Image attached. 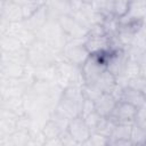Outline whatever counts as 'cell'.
Here are the masks:
<instances>
[{"instance_id":"obj_1","label":"cell","mask_w":146,"mask_h":146,"mask_svg":"<svg viewBox=\"0 0 146 146\" xmlns=\"http://www.w3.org/2000/svg\"><path fill=\"white\" fill-rule=\"evenodd\" d=\"M83 100L84 96L82 92V86H68L63 89L62 96L59 97L54 112L67 120H71L81 115Z\"/></svg>"},{"instance_id":"obj_2","label":"cell","mask_w":146,"mask_h":146,"mask_svg":"<svg viewBox=\"0 0 146 146\" xmlns=\"http://www.w3.org/2000/svg\"><path fill=\"white\" fill-rule=\"evenodd\" d=\"M27 50V65L31 67H41L56 64L62 58V51L54 49L47 43L35 40L31 46L26 48Z\"/></svg>"},{"instance_id":"obj_3","label":"cell","mask_w":146,"mask_h":146,"mask_svg":"<svg viewBox=\"0 0 146 146\" xmlns=\"http://www.w3.org/2000/svg\"><path fill=\"white\" fill-rule=\"evenodd\" d=\"M38 40L47 43L56 50L62 51L65 43L68 41V38L62 30L58 21L48 19L46 24L35 33Z\"/></svg>"},{"instance_id":"obj_4","label":"cell","mask_w":146,"mask_h":146,"mask_svg":"<svg viewBox=\"0 0 146 146\" xmlns=\"http://www.w3.org/2000/svg\"><path fill=\"white\" fill-rule=\"evenodd\" d=\"M55 82L63 89L68 86H83L80 66L73 65L64 59L55 64Z\"/></svg>"},{"instance_id":"obj_5","label":"cell","mask_w":146,"mask_h":146,"mask_svg":"<svg viewBox=\"0 0 146 146\" xmlns=\"http://www.w3.org/2000/svg\"><path fill=\"white\" fill-rule=\"evenodd\" d=\"M110 50L100 52V54H92L86 59V62L80 66L83 84H91L94 83L97 78L106 70V59L108 56Z\"/></svg>"},{"instance_id":"obj_6","label":"cell","mask_w":146,"mask_h":146,"mask_svg":"<svg viewBox=\"0 0 146 146\" xmlns=\"http://www.w3.org/2000/svg\"><path fill=\"white\" fill-rule=\"evenodd\" d=\"M33 78L30 72L19 79H6L0 78V94L1 98H11V97H23L24 94L30 88Z\"/></svg>"},{"instance_id":"obj_7","label":"cell","mask_w":146,"mask_h":146,"mask_svg":"<svg viewBox=\"0 0 146 146\" xmlns=\"http://www.w3.org/2000/svg\"><path fill=\"white\" fill-rule=\"evenodd\" d=\"M89 52L84 46V38L68 40L62 49V58L73 65L81 66L89 57Z\"/></svg>"},{"instance_id":"obj_8","label":"cell","mask_w":146,"mask_h":146,"mask_svg":"<svg viewBox=\"0 0 146 146\" xmlns=\"http://www.w3.org/2000/svg\"><path fill=\"white\" fill-rule=\"evenodd\" d=\"M136 112H137V107H135L133 105L122 102V100H117L111 114L108 115V117L114 123L132 124Z\"/></svg>"},{"instance_id":"obj_9","label":"cell","mask_w":146,"mask_h":146,"mask_svg":"<svg viewBox=\"0 0 146 146\" xmlns=\"http://www.w3.org/2000/svg\"><path fill=\"white\" fill-rule=\"evenodd\" d=\"M66 131L76 141L78 145H83L88 140V138H89V136L91 133L89 127L87 125L84 119L81 115L68 120V123H67V127H66Z\"/></svg>"},{"instance_id":"obj_10","label":"cell","mask_w":146,"mask_h":146,"mask_svg":"<svg viewBox=\"0 0 146 146\" xmlns=\"http://www.w3.org/2000/svg\"><path fill=\"white\" fill-rule=\"evenodd\" d=\"M57 21H58L62 30L64 31V33L68 38V40H71V39H82V38L87 36L88 30L86 27H83L71 14L59 17Z\"/></svg>"},{"instance_id":"obj_11","label":"cell","mask_w":146,"mask_h":146,"mask_svg":"<svg viewBox=\"0 0 146 146\" xmlns=\"http://www.w3.org/2000/svg\"><path fill=\"white\" fill-rule=\"evenodd\" d=\"M146 17V0H129L128 10L124 16L117 18L120 24L130 22H144Z\"/></svg>"},{"instance_id":"obj_12","label":"cell","mask_w":146,"mask_h":146,"mask_svg":"<svg viewBox=\"0 0 146 146\" xmlns=\"http://www.w3.org/2000/svg\"><path fill=\"white\" fill-rule=\"evenodd\" d=\"M128 56L124 49H115V50L111 49L106 59V70L116 78L122 74Z\"/></svg>"},{"instance_id":"obj_13","label":"cell","mask_w":146,"mask_h":146,"mask_svg":"<svg viewBox=\"0 0 146 146\" xmlns=\"http://www.w3.org/2000/svg\"><path fill=\"white\" fill-rule=\"evenodd\" d=\"M43 5L47 10L48 19L57 21L59 17L72 13L70 0H44Z\"/></svg>"},{"instance_id":"obj_14","label":"cell","mask_w":146,"mask_h":146,"mask_svg":"<svg viewBox=\"0 0 146 146\" xmlns=\"http://www.w3.org/2000/svg\"><path fill=\"white\" fill-rule=\"evenodd\" d=\"M29 73V65H21L5 58L0 60V78L19 79Z\"/></svg>"},{"instance_id":"obj_15","label":"cell","mask_w":146,"mask_h":146,"mask_svg":"<svg viewBox=\"0 0 146 146\" xmlns=\"http://www.w3.org/2000/svg\"><path fill=\"white\" fill-rule=\"evenodd\" d=\"M84 46L90 55L111 50V38L108 35H87Z\"/></svg>"},{"instance_id":"obj_16","label":"cell","mask_w":146,"mask_h":146,"mask_svg":"<svg viewBox=\"0 0 146 146\" xmlns=\"http://www.w3.org/2000/svg\"><path fill=\"white\" fill-rule=\"evenodd\" d=\"M7 33L14 35L15 38H17L21 43L23 44V47L27 48L29 46H31L35 40H36V36H35V33L27 30L22 21L21 22H17V23H10L9 24V27H8V31Z\"/></svg>"},{"instance_id":"obj_17","label":"cell","mask_w":146,"mask_h":146,"mask_svg":"<svg viewBox=\"0 0 146 146\" xmlns=\"http://www.w3.org/2000/svg\"><path fill=\"white\" fill-rule=\"evenodd\" d=\"M0 15L8 23H17L23 21L21 6L14 0H5L0 6Z\"/></svg>"},{"instance_id":"obj_18","label":"cell","mask_w":146,"mask_h":146,"mask_svg":"<svg viewBox=\"0 0 146 146\" xmlns=\"http://www.w3.org/2000/svg\"><path fill=\"white\" fill-rule=\"evenodd\" d=\"M119 100L129 103V104H131L138 108V107L146 105V94L138 91L133 88H130L128 86H124L120 89Z\"/></svg>"},{"instance_id":"obj_19","label":"cell","mask_w":146,"mask_h":146,"mask_svg":"<svg viewBox=\"0 0 146 146\" xmlns=\"http://www.w3.org/2000/svg\"><path fill=\"white\" fill-rule=\"evenodd\" d=\"M47 21H48L47 10H46V8H44V5H42V6L39 7L31 16H29V17L25 18V19H23L22 23H23V25H24L27 30H30V31L36 33V32L46 24Z\"/></svg>"},{"instance_id":"obj_20","label":"cell","mask_w":146,"mask_h":146,"mask_svg":"<svg viewBox=\"0 0 146 146\" xmlns=\"http://www.w3.org/2000/svg\"><path fill=\"white\" fill-rule=\"evenodd\" d=\"M117 99L108 92H103L96 100H94L95 104V111L100 116H108L114 108Z\"/></svg>"},{"instance_id":"obj_21","label":"cell","mask_w":146,"mask_h":146,"mask_svg":"<svg viewBox=\"0 0 146 146\" xmlns=\"http://www.w3.org/2000/svg\"><path fill=\"white\" fill-rule=\"evenodd\" d=\"M94 84L102 91V92H108L112 94L114 91V89L116 88V78L108 72L107 70H105L98 78L97 80L94 82Z\"/></svg>"},{"instance_id":"obj_22","label":"cell","mask_w":146,"mask_h":146,"mask_svg":"<svg viewBox=\"0 0 146 146\" xmlns=\"http://www.w3.org/2000/svg\"><path fill=\"white\" fill-rule=\"evenodd\" d=\"M30 139V131L24 129H16L13 133L7 136L2 141L1 145H9V146H27Z\"/></svg>"},{"instance_id":"obj_23","label":"cell","mask_w":146,"mask_h":146,"mask_svg":"<svg viewBox=\"0 0 146 146\" xmlns=\"http://www.w3.org/2000/svg\"><path fill=\"white\" fill-rule=\"evenodd\" d=\"M145 66H141L137 60L135 59H131V58H128L127 62H125V65L123 67V71H122V76L128 80L130 79H133L136 76H139V75H145Z\"/></svg>"},{"instance_id":"obj_24","label":"cell","mask_w":146,"mask_h":146,"mask_svg":"<svg viewBox=\"0 0 146 146\" xmlns=\"http://www.w3.org/2000/svg\"><path fill=\"white\" fill-rule=\"evenodd\" d=\"M29 72L33 78V80L55 81V64L49 66H41V67L29 66Z\"/></svg>"},{"instance_id":"obj_25","label":"cell","mask_w":146,"mask_h":146,"mask_svg":"<svg viewBox=\"0 0 146 146\" xmlns=\"http://www.w3.org/2000/svg\"><path fill=\"white\" fill-rule=\"evenodd\" d=\"M0 107L6 108L16 113L17 115L25 114L24 111V100L23 97H11V98H1L0 99Z\"/></svg>"},{"instance_id":"obj_26","label":"cell","mask_w":146,"mask_h":146,"mask_svg":"<svg viewBox=\"0 0 146 146\" xmlns=\"http://www.w3.org/2000/svg\"><path fill=\"white\" fill-rule=\"evenodd\" d=\"M0 48L2 52H11V51H16L22 48H25V47H23V44L17 38H15L14 35L9 33H6V34L0 35Z\"/></svg>"},{"instance_id":"obj_27","label":"cell","mask_w":146,"mask_h":146,"mask_svg":"<svg viewBox=\"0 0 146 146\" xmlns=\"http://www.w3.org/2000/svg\"><path fill=\"white\" fill-rule=\"evenodd\" d=\"M131 125L132 124H125V123H115L111 135H110V141L114 140H120V139H130V133H131Z\"/></svg>"},{"instance_id":"obj_28","label":"cell","mask_w":146,"mask_h":146,"mask_svg":"<svg viewBox=\"0 0 146 146\" xmlns=\"http://www.w3.org/2000/svg\"><path fill=\"white\" fill-rule=\"evenodd\" d=\"M41 131H42L43 136L46 137V139H50V138L59 137L65 131V129H63L58 123H56L54 120H51L49 117V120L42 125Z\"/></svg>"},{"instance_id":"obj_29","label":"cell","mask_w":146,"mask_h":146,"mask_svg":"<svg viewBox=\"0 0 146 146\" xmlns=\"http://www.w3.org/2000/svg\"><path fill=\"white\" fill-rule=\"evenodd\" d=\"M2 58L21 64V65H27V50L26 48H22L19 50L16 51H11V52H2Z\"/></svg>"},{"instance_id":"obj_30","label":"cell","mask_w":146,"mask_h":146,"mask_svg":"<svg viewBox=\"0 0 146 146\" xmlns=\"http://www.w3.org/2000/svg\"><path fill=\"white\" fill-rule=\"evenodd\" d=\"M130 140L133 146H144L146 145V129L140 128L132 123Z\"/></svg>"},{"instance_id":"obj_31","label":"cell","mask_w":146,"mask_h":146,"mask_svg":"<svg viewBox=\"0 0 146 146\" xmlns=\"http://www.w3.org/2000/svg\"><path fill=\"white\" fill-rule=\"evenodd\" d=\"M108 137L102 135V133H98V132H91L88 140L83 144V145H90V146H105V145H108Z\"/></svg>"},{"instance_id":"obj_32","label":"cell","mask_w":146,"mask_h":146,"mask_svg":"<svg viewBox=\"0 0 146 146\" xmlns=\"http://www.w3.org/2000/svg\"><path fill=\"white\" fill-rule=\"evenodd\" d=\"M127 86L146 94V76L139 75V76H136L133 79H130L127 81Z\"/></svg>"},{"instance_id":"obj_33","label":"cell","mask_w":146,"mask_h":146,"mask_svg":"<svg viewBox=\"0 0 146 146\" xmlns=\"http://www.w3.org/2000/svg\"><path fill=\"white\" fill-rule=\"evenodd\" d=\"M82 92H83V96L84 98H88L90 100H96L103 92L94 84H83L82 86Z\"/></svg>"},{"instance_id":"obj_34","label":"cell","mask_w":146,"mask_h":146,"mask_svg":"<svg viewBox=\"0 0 146 146\" xmlns=\"http://www.w3.org/2000/svg\"><path fill=\"white\" fill-rule=\"evenodd\" d=\"M133 124L146 129V105L137 108V112L133 119Z\"/></svg>"},{"instance_id":"obj_35","label":"cell","mask_w":146,"mask_h":146,"mask_svg":"<svg viewBox=\"0 0 146 146\" xmlns=\"http://www.w3.org/2000/svg\"><path fill=\"white\" fill-rule=\"evenodd\" d=\"M100 117H102V116H100L96 111H92L91 113H89V114H87L86 116H83V119H84V121H86V123H87V125L89 127V129H90L91 132L95 130V128H96L98 121L100 120Z\"/></svg>"},{"instance_id":"obj_36","label":"cell","mask_w":146,"mask_h":146,"mask_svg":"<svg viewBox=\"0 0 146 146\" xmlns=\"http://www.w3.org/2000/svg\"><path fill=\"white\" fill-rule=\"evenodd\" d=\"M92 111H95V104L94 100H90L88 98H84L83 103H82V107H81V116H86L87 114L91 113Z\"/></svg>"},{"instance_id":"obj_37","label":"cell","mask_w":146,"mask_h":146,"mask_svg":"<svg viewBox=\"0 0 146 146\" xmlns=\"http://www.w3.org/2000/svg\"><path fill=\"white\" fill-rule=\"evenodd\" d=\"M106 5H107V0H92V2L90 3V6L94 10L102 13L104 15L106 13Z\"/></svg>"},{"instance_id":"obj_38","label":"cell","mask_w":146,"mask_h":146,"mask_svg":"<svg viewBox=\"0 0 146 146\" xmlns=\"http://www.w3.org/2000/svg\"><path fill=\"white\" fill-rule=\"evenodd\" d=\"M60 140H62V146H73V145H78L76 141L70 136V133L65 130L60 136H59Z\"/></svg>"},{"instance_id":"obj_39","label":"cell","mask_w":146,"mask_h":146,"mask_svg":"<svg viewBox=\"0 0 146 146\" xmlns=\"http://www.w3.org/2000/svg\"><path fill=\"white\" fill-rule=\"evenodd\" d=\"M43 146H62V140H60L59 137L50 138V139H46Z\"/></svg>"},{"instance_id":"obj_40","label":"cell","mask_w":146,"mask_h":146,"mask_svg":"<svg viewBox=\"0 0 146 146\" xmlns=\"http://www.w3.org/2000/svg\"><path fill=\"white\" fill-rule=\"evenodd\" d=\"M9 24H10V23H8L6 19H3V18L1 17V15H0V35L7 33L8 27H9Z\"/></svg>"},{"instance_id":"obj_41","label":"cell","mask_w":146,"mask_h":146,"mask_svg":"<svg viewBox=\"0 0 146 146\" xmlns=\"http://www.w3.org/2000/svg\"><path fill=\"white\" fill-rule=\"evenodd\" d=\"M81 2H82L83 5H90V3L92 2V0H81Z\"/></svg>"},{"instance_id":"obj_42","label":"cell","mask_w":146,"mask_h":146,"mask_svg":"<svg viewBox=\"0 0 146 146\" xmlns=\"http://www.w3.org/2000/svg\"><path fill=\"white\" fill-rule=\"evenodd\" d=\"M1 58H2V50H1V48H0V60H1Z\"/></svg>"},{"instance_id":"obj_43","label":"cell","mask_w":146,"mask_h":146,"mask_svg":"<svg viewBox=\"0 0 146 146\" xmlns=\"http://www.w3.org/2000/svg\"><path fill=\"white\" fill-rule=\"evenodd\" d=\"M3 2V0H0V6H1V3Z\"/></svg>"}]
</instances>
